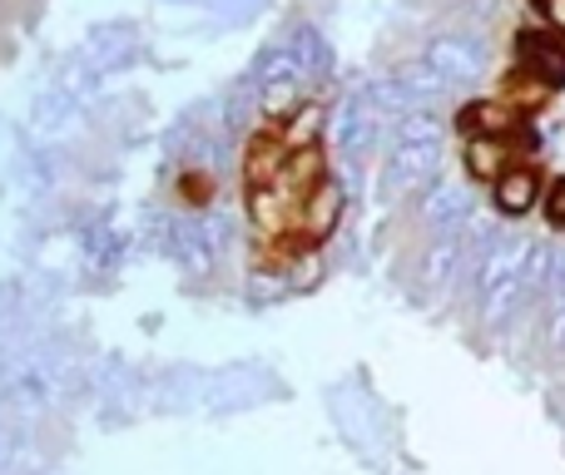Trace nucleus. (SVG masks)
Instances as JSON below:
<instances>
[{
	"instance_id": "obj_2",
	"label": "nucleus",
	"mask_w": 565,
	"mask_h": 475,
	"mask_svg": "<svg viewBox=\"0 0 565 475\" xmlns=\"http://www.w3.org/2000/svg\"><path fill=\"white\" fill-rule=\"evenodd\" d=\"M531 198H536V174H526V169H516V174L501 179V208H511V214H521V208H531Z\"/></svg>"
},
{
	"instance_id": "obj_5",
	"label": "nucleus",
	"mask_w": 565,
	"mask_h": 475,
	"mask_svg": "<svg viewBox=\"0 0 565 475\" xmlns=\"http://www.w3.org/2000/svg\"><path fill=\"white\" fill-rule=\"evenodd\" d=\"M551 218H556V224H565V179L556 188H551Z\"/></svg>"
},
{
	"instance_id": "obj_4",
	"label": "nucleus",
	"mask_w": 565,
	"mask_h": 475,
	"mask_svg": "<svg viewBox=\"0 0 565 475\" xmlns=\"http://www.w3.org/2000/svg\"><path fill=\"white\" fill-rule=\"evenodd\" d=\"M541 10H546V20L565 35V0H541Z\"/></svg>"
},
{
	"instance_id": "obj_1",
	"label": "nucleus",
	"mask_w": 565,
	"mask_h": 475,
	"mask_svg": "<svg viewBox=\"0 0 565 475\" xmlns=\"http://www.w3.org/2000/svg\"><path fill=\"white\" fill-rule=\"evenodd\" d=\"M526 65L536 69V79H565V45L561 40H536L526 35Z\"/></svg>"
},
{
	"instance_id": "obj_3",
	"label": "nucleus",
	"mask_w": 565,
	"mask_h": 475,
	"mask_svg": "<svg viewBox=\"0 0 565 475\" xmlns=\"http://www.w3.org/2000/svg\"><path fill=\"white\" fill-rule=\"evenodd\" d=\"M507 159H511V149L501 144L497 134H491V139H477V144H471V169H477L481 179L501 174V169H507Z\"/></svg>"
}]
</instances>
